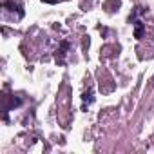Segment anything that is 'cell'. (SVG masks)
I'll return each mask as SVG.
<instances>
[{"mask_svg":"<svg viewBox=\"0 0 154 154\" xmlns=\"http://www.w3.org/2000/svg\"><path fill=\"white\" fill-rule=\"evenodd\" d=\"M141 31H143V26L138 22V24H136V33H134V35H136V38H140V36H141Z\"/></svg>","mask_w":154,"mask_h":154,"instance_id":"obj_1","label":"cell"},{"mask_svg":"<svg viewBox=\"0 0 154 154\" xmlns=\"http://www.w3.org/2000/svg\"><path fill=\"white\" fill-rule=\"evenodd\" d=\"M42 2H47V4H56L58 0H42Z\"/></svg>","mask_w":154,"mask_h":154,"instance_id":"obj_2","label":"cell"}]
</instances>
